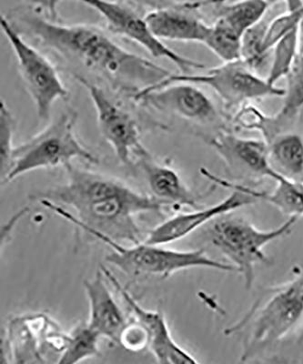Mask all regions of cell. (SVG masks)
Here are the masks:
<instances>
[{
  "label": "cell",
  "instance_id": "8",
  "mask_svg": "<svg viewBox=\"0 0 303 364\" xmlns=\"http://www.w3.org/2000/svg\"><path fill=\"white\" fill-rule=\"evenodd\" d=\"M0 26L14 51L19 75L34 102L38 119L42 122L50 119L54 103L58 100H66L70 91L51 61L29 44L8 18L2 16Z\"/></svg>",
  "mask_w": 303,
  "mask_h": 364
},
{
  "label": "cell",
  "instance_id": "25",
  "mask_svg": "<svg viewBox=\"0 0 303 364\" xmlns=\"http://www.w3.org/2000/svg\"><path fill=\"white\" fill-rule=\"evenodd\" d=\"M267 27L268 24L263 21H260L243 36L240 60L257 73L269 58V54L265 53L263 50Z\"/></svg>",
  "mask_w": 303,
  "mask_h": 364
},
{
  "label": "cell",
  "instance_id": "23",
  "mask_svg": "<svg viewBox=\"0 0 303 364\" xmlns=\"http://www.w3.org/2000/svg\"><path fill=\"white\" fill-rule=\"evenodd\" d=\"M297 28L285 35L272 48V61L266 77L270 85L276 86L280 80L286 77L299 54Z\"/></svg>",
  "mask_w": 303,
  "mask_h": 364
},
{
  "label": "cell",
  "instance_id": "10",
  "mask_svg": "<svg viewBox=\"0 0 303 364\" xmlns=\"http://www.w3.org/2000/svg\"><path fill=\"white\" fill-rule=\"evenodd\" d=\"M83 3L96 11L106 22L107 28L116 35L122 36L141 46L152 57L163 58L174 63L181 74H192L202 70L206 65L191 60L169 48L149 28L145 16L134 6L115 0H73Z\"/></svg>",
  "mask_w": 303,
  "mask_h": 364
},
{
  "label": "cell",
  "instance_id": "16",
  "mask_svg": "<svg viewBox=\"0 0 303 364\" xmlns=\"http://www.w3.org/2000/svg\"><path fill=\"white\" fill-rule=\"evenodd\" d=\"M136 164L141 168L156 199L179 208L201 209L198 204L200 195L191 191L171 166L156 161L149 151L137 159Z\"/></svg>",
  "mask_w": 303,
  "mask_h": 364
},
{
  "label": "cell",
  "instance_id": "17",
  "mask_svg": "<svg viewBox=\"0 0 303 364\" xmlns=\"http://www.w3.org/2000/svg\"><path fill=\"white\" fill-rule=\"evenodd\" d=\"M105 278V274L100 269L92 279H86L83 282L90 304L87 323L101 337L109 338L119 343L120 333L128 321L107 287Z\"/></svg>",
  "mask_w": 303,
  "mask_h": 364
},
{
  "label": "cell",
  "instance_id": "11",
  "mask_svg": "<svg viewBox=\"0 0 303 364\" xmlns=\"http://www.w3.org/2000/svg\"><path fill=\"white\" fill-rule=\"evenodd\" d=\"M74 77L89 93L103 138L112 148L119 162L128 167L132 166L134 159L137 161L148 152L142 144L141 129L134 117L114 102L102 87L83 75L75 74Z\"/></svg>",
  "mask_w": 303,
  "mask_h": 364
},
{
  "label": "cell",
  "instance_id": "18",
  "mask_svg": "<svg viewBox=\"0 0 303 364\" xmlns=\"http://www.w3.org/2000/svg\"><path fill=\"white\" fill-rule=\"evenodd\" d=\"M202 176L213 181L217 186L229 188L233 191H243L249 194L256 200H262L272 205L288 217L301 218L303 216V182L288 180L282 178L276 181V187L272 191H260L254 188L223 178L211 173L206 168H201Z\"/></svg>",
  "mask_w": 303,
  "mask_h": 364
},
{
  "label": "cell",
  "instance_id": "20",
  "mask_svg": "<svg viewBox=\"0 0 303 364\" xmlns=\"http://www.w3.org/2000/svg\"><path fill=\"white\" fill-rule=\"evenodd\" d=\"M216 21L243 36L263 21L270 6L263 0H234L216 5Z\"/></svg>",
  "mask_w": 303,
  "mask_h": 364
},
{
  "label": "cell",
  "instance_id": "4",
  "mask_svg": "<svg viewBox=\"0 0 303 364\" xmlns=\"http://www.w3.org/2000/svg\"><path fill=\"white\" fill-rule=\"evenodd\" d=\"M77 118V112L73 109L62 112L43 131L15 147L11 171L1 184L40 168H66L76 159L91 164H99V159L78 139L75 132Z\"/></svg>",
  "mask_w": 303,
  "mask_h": 364
},
{
  "label": "cell",
  "instance_id": "6",
  "mask_svg": "<svg viewBox=\"0 0 303 364\" xmlns=\"http://www.w3.org/2000/svg\"><path fill=\"white\" fill-rule=\"evenodd\" d=\"M226 215L211 227V242L229 259L236 272L243 276L245 287L252 288L256 266L268 262L264 248L269 243L288 235L299 218L289 217L282 225L262 230L243 218Z\"/></svg>",
  "mask_w": 303,
  "mask_h": 364
},
{
  "label": "cell",
  "instance_id": "15",
  "mask_svg": "<svg viewBox=\"0 0 303 364\" xmlns=\"http://www.w3.org/2000/svg\"><path fill=\"white\" fill-rule=\"evenodd\" d=\"M191 1L161 6L145 15L149 28L159 41L203 44L211 26Z\"/></svg>",
  "mask_w": 303,
  "mask_h": 364
},
{
  "label": "cell",
  "instance_id": "28",
  "mask_svg": "<svg viewBox=\"0 0 303 364\" xmlns=\"http://www.w3.org/2000/svg\"><path fill=\"white\" fill-rule=\"evenodd\" d=\"M34 6V9L43 13L46 17L58 21V6L63 0H27Z\"/></svg>",
  "mask_w": 303,
  "mask_h": 364
},
{
  "label": "cell",
  "instance_id": "13",
  "mask_svg": "<svg viewBox=\"0 0 303 364\" xmlns=\"http://www.w3.org/2000/svg\"><path fill=\"white\" fill-rule=\"evenodd\" d=\"M256 201L249 194L233 190L229 196L219 203L190 213L177 214L165 220L153 229L143 242L152 245H166L177 242L193 233L205 224L230 214L234 210L254 204Z\"/></svg>",
  "mask_w": 303,
  "mask_h": 364
},
{
  "label": "cell",
  "instance_id": "30",
  "mask_svg": "<svg viewBox=\"0 0 303 364\" xmlns=\"http://www.w3.org/2000/svg\"><path fill=\"white\" fill-rule=\"evenodd\" d=\"M299 53L303 54V18L299 21L297 28Z\"/></svg>",
  "mask_w": 303,
  "mask_h": 364
},
{
  "label": "cell",
  "instance_id": "9",
  "mask_svg": "<svg viewBox=\"0 0 303 364\" xmlns=\"http://www.w3.org/2000/svg\"><path fill=\"white\" fill-rule=\"evenodd\" d=\"M135 102L155 112L171 115L195 126L231 129V117L221 112L210 97L196 84L177 81L156 89L139 91L132 97Z\"/></svg>",
  "mask_w": 303,
  "mask_h": 364
},
{
  "label": "cell",
  "instance_id": "3",
  "mask_svg": "<svg viewBox=\"0 0 303 364\" xmlns=\"http://www.w3.org/2000/svg\"><path fill=\"white\" fill-rule=\"evenodd\" d=\"M303 317V274L270 291L265 300L254 305L239 323L227 329V336L249 326L244 340L243 362L285 339Z\"/></svg>",
  "mask_w": 303,
  "mask_h": 364
},
{
  "label": "cell",
  "instance_id": "5",
  "mask_svg": "<svg viewBox=\"0 0 303 364\" xmlns=\"http://www.w3.org/2000/svg\"><path fill=\"white\" fill-rule=\"evenodd\" d=\"M89 233L110 247L112 253L106 257V261L127 274L159 276L166 279L175 272L193 268L236 272L234 266L211 258L204 250H176L162 248V245H148L144 242L126 247L104 234L97 232Z\"/></svg>",
  "mask_w": 303,
  "mask_h": 364
},
{
  "label": "cell",
  "instance_id": "2",
  "mask_svg": "<svg viewBox=\"0 0 303 364\" xmlns=\"http://www.w3.org/2000/svg\"><path fill=\"white\" fill-rule=\"evenodd\" d=\"M65 170L68 178L64 184L36 197L43 206L87 233L97 232L119 242H142L135 217L161 213L162 201L107 175L73 164Z\"/></svg>",
  "mask_w": 303,
  "mask_h": 364
},
{
  "label": "cell",
  "instance_id": "1",
  "mask_svg": "<svg viewBox=\"0 0 303 364\" xmlns=\"http://www.w3.org/2000/svg\"><path fill=\"white\" fill-rule=\"evenodd\" d=\"M9 19L21 34L95 71L129 97L171 75L167 68L127 50L96 26L64 24L34 8L18 9Z\"/></svg>",
  "mask_w": 303,
  "mask_h": 364
},
{
  "label": "cell",
  "instance_id": "7",
  "mask_svg": "<svg viewBox=\"0 0 303 364\" xmlns=\"http://www.w3.org/2000/svg\"><path fill=\"white\" fill-rule=\"evenodd\" d=\"M177 81L210 87L230 109H239L253 100L265 97H283L285 93V89L270 85L242 60L223 63L201 74L171 73L157 85L142 90L156 89Z\"/></svg>",
  "mask_w": 303,
  "mask_h": 364
},
{
  "label": "cell",
  "instance_id": "27",
  "mask_svg": "<svg viewBox=\"0 0 303 364\" xmlns=\"http://www.w3.org/2000/svg\"><path fill=\"white\" fill-rule=\"evenodd\" d=\"M119 343L132 352H141L149 346L148 331L135 318V320L128 321L120 333Z\"/></svg>",
  "mask_w": 303,
  "mask_h": 364
},
{
  "label": "cell",
  "instance_id": "29",
  "mask_svg": "<svg viewBox=\"0 0 303 364\" xmlns=\"http://www.w3.org/2000/svg\"><path fill=\"white\" fill-rule=\"evenodd\" d=\"M231 1H234V0H195V1L191 2L192 4L196 6V8L201 9L204 8V6H216ZM263 1H265L267 4L270 6L277 4V3L282 1V0H263Z\"/></svg>",
  "mask_w": 303,
  "mask_h": 364
},
{
  "label": "cell",
  "instance_id": "19",
  "mask_svg": "<svg viewBox=\"0 0 303 364\" xmlns=\"http://www.w3.org/2000/svg\"><path fill=\"white\" fill-rule=\"evenodd\" d=\"M42 315L35 317L17 318L12 320L9 327V346L16 363H41L38 341L48 326V321Z\"/></svg>",
  "mask_w": 303,
  "mask_h": 364
},
{
  "label": "cell",
  "instance_id": "22",
  "mask_svg": "<svg viewBox=\"0 0 303 364\" xmlns=\"http://www.w3.org/2000/svg\"><path fill=\"white\" fill-rule=\"evenodd\" d=\"M243 36L220 22L215 21L203 45L213 52L223 63L240 60Z\"/></svg>",
  "mask_w": 303,
  "mask_h": 364
},
{
  "label": "cell",
  "instance_id": "12",
  "mask_svg": "<svg viewBox=\"0 0 303 364\" xmlns=\"http://www.w3.org/2000/svg\"><path fill=\"white\" fill-rule=\"evenodd\" d=\"M203 139L223 161L233 178L231 181L243 184L270 178L276 182L283 178L272 170L263 139L243 138L231 129L203 136Z\"/></svg>",
  "mask_w": 303,
  "mask_h": 364
},
{
  "label": "cell",
  "instance_id": "21",
  "mask_svg": "<svg viewBox=\"0 0 303 364\" xmlns=\"http://www.w3.org/2000/svg\"><path fill=\"white\" fill-rule=\"evenodd\" d=\"M100 334L89 323H81L68 336L67 346L61 353L58 364H74L99 354Z\"/></svg>",
  "mask_w": 303,
  "mask_h": 364
},
{
  "label": "cell",
  "instance_id": "26",
  "mask_svg": "<svg viewBox=\"0 0 303 364\" xmlns=\"http://www.w3.org/2000/svg\"><path fill=\"white\" fill-rule=\"evenodd\" d=\"M16 129L14 116L4 100L0 103V171L1 181L11 171L12 155L14 151L13 138Z\"/></svg>",
  "mask_w": 303,
  "mask_h": 364
},
{
  "label": "cell",
  "instance_id": "24",
  "mask_svg": "<svg viewBox=\"0 0 303 364\" xmlns=\"http://www.w3.org/2000/svg\"><path fill=\"white\" fill-rule=\"evenodd\" d=\"M282 108L277 114L283 118H293L303 109V54H299L286 77Z\"/></svg>",
  "mask_w": 303,
  "mask_h": 364
},
{
  "label": "cell",
  "instance_id": "14",
  "mask_svg": "<svg viewBox=\"0 0 303 364\" xmlns=\"http://www.w3.org/2000/svg\"><path fill=\"white\" fill-rule=\"evenodd\" d=\"M104 274L109 279L116 290L122 295L123 300L132 309L137 320L141 321L148 331L149 336V349L156 360L161 364H191L198 363V360L190 353L181 348L172 338L164 315L157 311L147 310L139 304L124 288L119 279L104 266H101Z\"/></svg>",
  "mask_w": 303,
  "mask_h": 364
}]
</instances>
